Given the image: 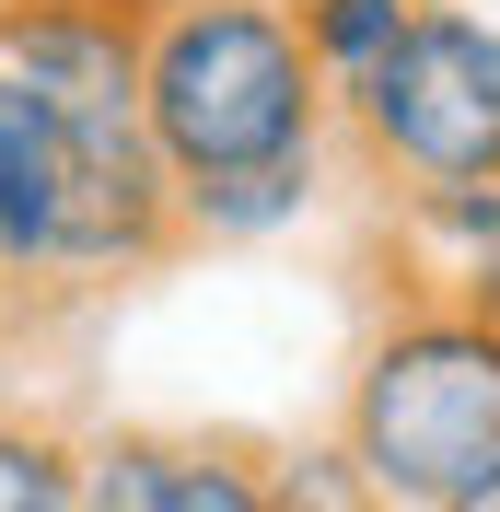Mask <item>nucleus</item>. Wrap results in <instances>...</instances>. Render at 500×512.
Here are the masks:
<instances>
[{
	"label": "nucleus",
	"mask_w": 500,
	"mask_h": 512,
	"mask_svg": "<svg viewBox=\"0 0 500 512\" xmlns=\"http://www.w3.org/2000/svg\"><path fill=\"white\" fill-rule=\"evenodd\" d=\"M338 152L373 198L419 187H500V24L466 0H431L407 47L338 105Z\"/></svg>",
	"instance_id": "nucleus-3"
},
{
	"label": "nucleus",
	"mask_w": 500,
	"mask_h": 512,
	"mask_svg": "<svg viewBox=\"0 0 500 512\" xmlns=\"http://www.w3.org/2000/svg\"><path fill=\"white\" fill-rule=\"evenodd\" d=\"M419 12H431V0H291V24H303V47H314V70H326V94H338V105L407 47Z\"/></svg>",
	"instance_id": "nucleus-9"
},
{
	"label": "nucleus",
	"mask_w": 500,
	"mask_h": 512,
	"mask_svg": "<svg viewBox=\"0 0 500 512\" xmlns=\"http://www.w3.org/2000/svg\"><path fill=\"white\" fill-rule=\"evenodd\" d=\"M0 512H94V443L47 408H0Z\"/></svg>",
	"instance_id": "nucleus-8"
},
{
	"label": "nucleus",
	"mask_w": 500,
	"mask_h": 512,
	"mask_svg": "<svg viewBox=\"0 0 500 512\" xmlns=\"http://www.w3.org/2000/svg\"><path fill=\"white\" fill-rule=\"evenodd\" d=\"M140 94H152V152L175 187L338 152V94H326L291 0H152Z\"/></svg>",
	"instance_id": "nucleus-1"
},
{
	"label": "nucleus",
	"mask_w": 500,
	"mask_h": 512,
	"mask_svg": "<svg viewBox=\"0 0 500 512\" xmlns=\"http://www.w3.org/2000/svg\"><path fill=\"white\" fill-rule=\"evenodd\" d=\"M326 175L338 152H291V163H245V175H210V187H175V222L187 245H280L326 210Z\"/></svg>",
	"instance_id": "nucleus-7"
},
{
	"label": "nucleus",
	"mask_w": 500,
	"mask_h": 512,
	"mask_svg": "<svg viewBox=\"0 0 500 512\" xmlns=\"http://www.w3.org/2000/svg\"><path fill=\"white\" fill-rule=\"evenodd\" d=\"M454 512H500V478H489V489H466V501H454Z\"/></svg>",
	"instance_id": "nucleus-11"
},
{
	"label": "nucleus",
	"mask_w": 500,
	"mask_h": 512,
	"mask_svg": "<svg viewBox=\"0 0 500 512\" xmlns=\"http://www.w3.org/2000/svg\"><path fill=\"white\" fill-rule=\"evenodd\" d=\"M94 512H280V478L233 431H94Z\"/></svg>",
	"instance_id": "nucleus-5"
},
{
	"label": "nucleus",
	"mask_w": 500,
	"mask_h": 512,
	"mask_svg": "<svg viewBox=\"0 0 500 512\" xmlns=\"http://www.w3.org/2000/svg\"><path fill=\"white\" fill-rule=\"evenodd\" d=\"M384 245H396L407 303H466V315L500 326V187H419L384 198Z\"/></svg>",
	"instance_id": "nucleus-6"
},
{
	"label": "nucleus",
	"mask_w": 500,
	"mask_h": 512,
	"mask_svg": "<svg viewBox=\"0 0 500 512\" xmlns=\"http://www.w3.org/2000/svg\"><path fill=\"white\" fill-rule=\"evenodd\" d=\"M268 478H280V512H384V489L349 466V443H268Z\"/></svg>",
	"instance_id": "nucleus-10"
},
{
	"label": "nucleus",
	"mask_w": 500,
	"mask_h": 512,
	"mask_svg": "<svg viewBox=\"0 0 500 512\" xmlns=\"http://www.w3.org/2000/svg\"><path fill=\"white\" fill-rule=\"evenodd\" d=\"M140 70L152 0H0V94L35 105L82 163H163Z\"/></svg>",
	"instance_id": "nucleus-4"
},
{
	"label": "nucleus",
	"mask_w": 500,
	"mask_h": 512,
	"mask_svg": "<svg viewBox=\"0 0 500 512\" xmlns=\"http://www.w3.org/2000/svg\"><path fill=\"white\" fill-rule=\"evenodd\" d=\"M338 443L384 489V512H454L500 478V326L466 303L384 291L373 338L349 350Z\"/></svg>",
	"instance_id": "nucleus-2"
}]
</instances>
